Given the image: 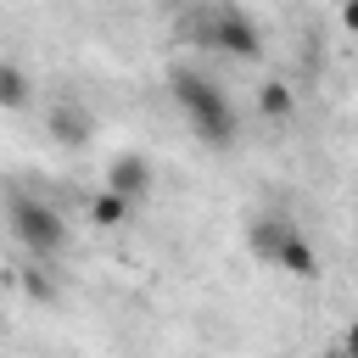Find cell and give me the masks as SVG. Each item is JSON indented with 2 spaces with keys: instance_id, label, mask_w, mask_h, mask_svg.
Segmentation results:
<instances>
[{
  "instance_id": "1",
  "label": "cell",
  "mask_w": 358,
  "mask_h": 358,
  "mask_svg": "<svg viewBox=\"0 0 358 358\" xmlns=\"http://www.w3.org/2000/svg\"><path fill=\"white\" fill-rule=\"evenodd\" d=\"M173 101L185 106V117L196 123V134L207 140V145H229L235 134H241V123H235V106H229V95L213 84V78H201V73H173Z\"/></svg>"
},
{
  "instance_id": "2",
  "label": "cell",
  "mask_w": 358,
  "mask_h": 358,
  "mask_svg": "<svg viewBox=\"0 0 358 358\" xmlns=\"http://www.w3.org/2000/svg\"><path fill=\"white\" fill-rule=\"evenodd\" d=\"M11 235H17L39 263L56 257V252L67 246V224H62V213L45 207V201H34V196H11Z\"/></svg>"
},
{
  "instance_id": "3",
  "label": "cell",
  "mask_w": 358,
  "mask_h": 358,
  "mask_svg": "<svg viewBox=\"0 0 358 358\" xmlns=\"http://www.w3.org/2000/svg\"><path fill=\"white\" fill-rule=\"evenodd\" d=\"M207 39H213L224 56H235V62H252V56L263 50L257 22H252L246 11H235V6H218V11L207 17Z\"/></svg>"
},
{
  "instance_id": "4",
  "label": "cell",
  "mask_w": 358,
  "mask_h": 358,
  "mask_svg": "<svg viewBox=\"0 0 358 358\" xmlns=\"http://www.w3.org/2000/svg\"><path fill=\"white\" fill-rule=\"evenodd\" d=\"M145 185H151V162H145V157H134V151L112 157V168H106V190H123V196L134 201V196H145Z\"/></svg>"
},
{
  "instance_id": "5",
  "label": "cell",
  "mask_w": 358,
  "mask_h": 358,
  "mask_svg": "<svg viewBox=\"0 0 358 358\" xmlns=\"http://www.w3.org/2000/svg\"><path fill=\"white\" fill-rule=\"evenodd\" d=\"M274 268H280V274H291V280H319V252L291 229V235L280 241V252H274Z\"/></svg>"
},
{
  "instance_id": "6",
  "label": "cell",
  "mask_w": 358,
  "mask_h": 358,
  "mask_svg": "<svg viewBox=\"0 0 358 358\" xmlns=\"http://www.w3.org/2000/svg\"><path fill=\"white\" fill-rule=\"evenodd\" d=\"M50 134H56L62 145H84V140L95 134V117H90L84 106L62 101V106H50Z\"/></svg>"
},
{
  "instance_id": "7",
  "label": "cell",
  "mask_w": 358,
  "mask_h": 358,
  "mask_svg": "<svg viewBox=\"0 0 358 358\" xmlns=\"http://www.w3.org/2000/svg\"><path fill=\"white\" fill-rule=\"evenodd\" d=\"M257 112H263V117H274V123H285V117L296 112V95H291V84H280V78H263V84H257Z\"/></svg>"
},
{
  "instance_id": "8",
  "label": "cell",
  "mask_w": 358,
  "mask_h": 358,
  "mask_svg": "<svg viewBox=\"0 0 358 358\" xmlns=\"http://www.w3.org/2000/svg\"><path fill=\"white\" fill-rule=\"evenodd\" d=\"M129 207H134V201H129L123 190H101V196H90V224H95V229H117V224L129 218Z\"/></svg>"
},
{
  "instance_id": "9",
  "label": "cell",
  "mask_w": 358,
  "mask_h": 358,
  "mask_svg": "<svg viewBox=\"0 0 358 358\" xmlns=\"http://www.w3.org/2000/svg\"><path fill=\"white\" fill-rule=\"evenodd\" d=\"M291 235V224L285 218H257L252 224V257H263L268 268H274V252H280V241Z\"/></svg>"
},
{
  "instance_id": "10",
  "label": "cell",
  "mask_w": 358,
  "mask_h": 358,
  "mask_svg": "<svg viewBox=\"0 0 358 358\" xmlns=\"http://www.w3.org/2000/svg\"><path fill=\"white\" fill-rule=\"evenodd\" d=\"M0 106H6V112L28 106V73H22L17 62H6V67H0Z\"/></svg>"
},
{
  "instance_id": "11",
  "label": "cell",
  "mask_w": 358,
  "mask_h": 358,
  "mask_svg": "<svg viewBox=\"0 0 358 358\" xmlns=\"http://www.w3.org/2000/svg\"><path fill=\"white\" fill-rule=\"evenodd\" d=\"M22 291H28L34 302H50V296H56V285H50V274H39V268H22Z\"/></svg>"
},
{
  "instance_id": "12",
  "label": "cell",
  "mask_w": 358,
  "mask_h": 358,
  "mask_svg": "<svg viewBox=\"0 0 358 358\" xmlns=\"http://www.w3.org/2000/svg\"><path fill=\"white\" fill-rule=\"evenodd\" d=\"M341 28L358 34V0H341Z\"/></svg>"
},
{
  "instance_id": "13",
  "label": "cell",
  "mask_w": 358,
  "mask_h": 358,
  "mask_svg": "<svg viewBox=\"0 0 358 358\" xmlns=\"http://www.w3.org/2000/svg\"><path fill=\"white\" fill-rule=\"evenodd\" d=\"M341 352H352V358H358V319L347 324V336H341Z\"/></svg>"
},
{
  "instance_id": "14",
  "label": "cell",
  "mask_w": 358,
  "mask_h": 358,
  "mask_svg": "<svg viewBox=\"0 0 358 358\" xmlns=\"http://www.w3.org/2000/svg\"><path fill=\"white\" fill-rule=\"evenodd\" d=\"M336 358H352V352H336Z\"/></svg>"
}]
</instances>
